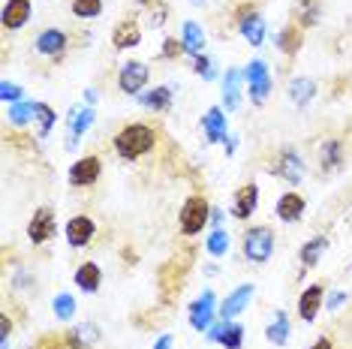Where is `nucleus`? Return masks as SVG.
<instances>
[{
  "label": "nucleus",
  "instance_id": "obj_1",
  "mask_svg": "<svg viewBox=\"0 0 352 349\" xmlns=\"http://www.w3.org/2000/svg\"><path fill=\"white\" fill-rule=\"evenodd\" d=\"M154 142H157V136L148 124H130L115 136V150L124 160H139L142 154L154 150Z\"/></svg>",
  "mask_w": 352,
  "mask_h": 349
},
{
  "label": "nucleus",
  "instance_id": "obj_2",
  "mask_svg": "<svg viewBox=\"0 0 352 349\" xmlns=\"http://www.w3.org/2000/svg\"><path fill=\"white\" fill-rule=\"evenodd\" d=\"M208 220H211V205H208L202 196H190V199L184 202L181 217H178L181 232L184 235H199L205 229Z\"/></svg>",
  "mask_w": 352,
  "mask_h": 349
},
{
  "label": "nucleus",
  "instance_id": "obj_3",
  "mask_svg": "<svg viewBox=\"0 0 352 349\" xmlns=\"http://www.w3.org/2000/svg\"><path fill=\"white\" fill-rule=\"evenodd\" d=\"M274 253V232L265 226H253L244 235V256L250 262H268Z\"/></svg>",
  "mask_w": 352,
  "mask_h": 349
},
{
  "label": "nucleus",
  "instance_id": "obj_4",
  "mask_svg": "<svg viewBox=\"0 0 352 349\" xmlns=\"http://www.w3.org/2000/svg\"><path fill=\"white\" fill-rule=\"evenodd\" d=\"M244 78L250 82V97L256 106H262L271 91V78H268V67L262 60H250V67L244 69Z\"/></svg>",
  "mask_w": 352,
  "mask_h": 349
},
{
  "label": "nucleus",
  "instance_id": "obj_5",
  "mask_svg": "<svg viewBox=\"0 0 352 349\" xmlns=\"http://www.w3.org/2000/svg\"><path fill=\"white\" fill-rule=\"evenodd\" d=\"M118 82H121V91L124 93H142V87L148 85V67H145V63H139V60L124 63Z\"/></svg>",
  "mask_w": 352,
  "mask_h": 349
},
{
  "label": "nucleus",
  "instance_id": "obj_6",
  "mask_svg": "<svg viewBox=\"0 0 352 349\" xmlns=\"http://www.w3.org/2000/svg\"><path fill=\"white\" fill-rule=\"evenodd\" d=\"M100 172H102L100 157H85V160H78L73 169H69V184L73 187H91L94 181L100 178Z\"/></svg>",
  "mask_w": 352,
  "mask_h": 349
},
{
  "label": "nucleus",
  "instance_id": "obj_7",
  "mask_svg": "<svg viewBox=\"0 0 352 349\" xmlns=\"http://www.w3.org/2000/svg\"><path fill=\"white\" fill-rule=\"evenodd\" d=\"M52 235H54V214L52 208H39L28 223V238L34 244H45Z\"/></svg>",
  "mask_w": 352,
  "mask_h": 349
},
{
  "label": "nucleus",
  "instance_id": "obj_8",
  "mask_svg": "<svg viewBox=\"0 0 352 349\" xmlns=\"http://www.w3.org/2000/svg\"><path fill=\"white\" fill-rule=\"evenodd\" d=\"M214 319V292H202V298H196L190 304V325L196 331H205Z\"/></svg>",
  "mask_w": 352,
  "mask_h": 349
},
{
  "label": "nucleus",
  "instance_id": "obj_9",
  "mask_svg": "<svg viewBox=\"0 0 352 349\" xmlns=\"http://www.w3.org/2000/svg\"><path fill=\"white\" fill-rule=\"evenodd\" d=\"M211 340H217L226 349H241V340H244V328L232 319H220L217 325L211 328Z\"/></svg>",
  "mask_w": 352,
  "mask_h": 349
},
{
  "label": "nucleus",
  "instance_id": "obj_10",
  "mask_svg": "<svg viewBox=\"0 0 352 349\" xmlns=\"http://www.w3.org/2000/svg\"><path fill=\"white\" fill-rule=\"evenodd\" d=\"M256 205H259V190H256V184H244L241 190H235L232 214H235L238 220H247V217H253Z\"/></svg>",
  "mask_w": 352,
  "mask_h": 349
},
{
  "label": "nucleus",
  "instance_id": "obj_11",
  "mask_svg": "<svg viewBox=\"0 0 352 349\" xmlns=\"http://www.w3.org/2000/svg\"><path fill=\"white\" fill-rule=\"evenodd\" d=\"M274 172L280 174V178L289 181V184H298V181L304 178V163H301V157L295 154V148H286L283 154H280Z\"/></svg>",
  "mask_w": 352,
  "mask_h": 349
},
{
  "label": "nucleus",
  "instance_id": "obj_12",
  "mask_svg": "<svg viewBox=\"0 0 352 349\" xmlns=\"http://www.w3.org/2000/svg\"><path fill=\"white\" fill-rule=\"evenodd\" d=\"M28 19H30V0H6V6H3V27H10V30H19V27H25L28 25Z\"/></svg>",
  "mask_w": 352,
  "mask_h": 349
},
{
  "label": "nucleus",
  "instance_id": "obj_13",
  "mask_svg": "<svg viewBox=\"0 0 352 349\" xmlns=\"http://www.w3.org/2000/svg\"><path fill=\"white\" fill-rule=\"evenodd\" d=\"M94 238V220L85 217V214H78L67 223V241L73 244V247H85L87 241Z\"/></svg>",
  "mask_w": 352,
  "mask_h": 349
},
{
  "label": "nucleus",
  "instance_id": "obj_14",
  "mask_svg": "<svg viewBox=\"0 0 352 349\" xmlns=\"http://www.w3.org/2000/svg\"><path fill=\"white\" fill-rule=\"evenodd\" d=\"M111 43H115V49H135V45L142 43L139 21H133V19L121 21V25L115 27V34H111Z\"/></svg>",
  "mask_w": 352,
  "mask_h": 349
},
{
  "label": "nucleus",
  "instance_id": "obj_15",
  "mask_svg": "<svg viewBox=\"0 0 352 349\" xmlns=\"http://www.w3.org/2000/svg\"><path fill=\"white\" fill-rule=\"evenodd\" d=\"M97 340H100V328L94 322L73 325V328H69V335H67V344L73 349H91Z\"/></svg>",
  "mask_w": 352,
  "mask_h": 349
},
{
  "label": "nucleus",
  "instance_id": "obj_16",
  "mask_svg": "<svg viewBox=\"0 0 352 349\" xmlns=\"http://www.w3.org/2000/svg\"><path fill=\"white\" fill-rule=\"evenodd\" d=\"M304 196L298 193H283L277 199V217L280 220H286V223H295V220H301V214H304Z\"/></svg>",
  "mask_w": 352,
  "mask_h": 349
},
{
  "label": "nucleus",
  "instance_id": "obj_17",
  "mask_svg": "<svg viewBox=\"0 0 352 349\" xmlns=\"http://www.w3.org/2000/svg\"><path fill=\"white\" fill-rule=\"evenodd\" d=\"M319 307H322V286H319V283H314V286H307V289L301 292V301H298L301 319L314 322L316 313H319Z\"/></svg>",
  "mask_w": 352,
  "mask_h": 349
},
{
  "label": "nucleus",
  "instance_id": "obj_18",
  "mask_svg": "<svg viewBox=\"0 0 352 349\" xmlns=\"http://www.w3.org/2000/svg\"><path fill=\"white\" fill-rule=\"evenodd\" d=\"M36 49L43 52V54H52V58H58V54H63V49H67V34L58 27H52V30H43L36 39Z\"/></svg>",
  "mask_w": 352,
  "mask_h": 349
},
{
  "label": "nucleus",
  "instance_id": "obj_19",
  "mask_svg": "<svg viewBox=\"0 0 352 349\" xmlns=\"http://www.w3.org/2000/svg\"><path fill=\"white\" fill-rule=\"evenodd\" d=\"M250 295H253V283H244V286H238V289L226 298V304H223V319H235V316L247 307Z\"/></svg>",
  "mask_w": 352,
  "mask_h": 349
},
{
  "label": "nucleus",
  "instance_id": "obj_20",
  "mask_svg": "<svg viewBox=\"0 0 352 349\" xmlns=\"http://www.w3.org/2000/svg\"><path fill=\"white\" fill-rule=\"evenodd\" d=\"M241 34L247 36V43L250 45H262V39H265V21H262L259 12H247L241 19Z\"/></svg>",
  "mask_w": 352,
  "mask_h": 349
},
{
  "label": "nucleus",
  "instance_id": "obj_21",
  "mask_svg": "<svg viewBox=\"0 0 352 349\" xmlns=\"http://www.w3.org/2000/svg\"><path fill=\"white\" fill-rule=\"evenodd\" d=\"M265 337L274 346H283L286 344V337H289V316H286V311H274V319L268 322Z\"/></svg>",
  "mask_w": 352,
  "mask_h": 349
},
{
  "label": "nucleus",
  "instance_id": "obj_22",
  "mask_svg": "<svg viewBox=\"0 0 352 349\" xmlns=\"http://www.w3.org/2000/svg\"><path fill=\"white\" fill-rule=\"evenodd\" d=\"M202 126H205L208 142H223L226 139V117H223L220 109H211V112L202 117Z\"/></svg>",
  "mask_w": 352,
  "mask_h": 349
},
{
  "label": "nucleus",
  "instance_id": "obj_23",
  "mask_svg": "<svg viewBox=\"0 0 352 349\" xmlns=\"http://www.w3.org/2000/svg\"><path fill=\"white\" fill-rule=\"evenodd\" d=\"M100 280H102V271H100V265H94V262H85V265L76 271V283H78V289H85V292H97Z\"/></svg>",
  "mask_w": 352,
  "mask_h": 349
},
{
  "label": "nucleus",
  "instance_id": "obj_24",
  "mask_svg": "<svg viewBox=\"0 0 352 349\" xmlns=\"http://www.w3.org/2000/svg\"><path fill=\"white\" fill-rule=\"evenodd\" d=\"M181 43H184V49H187L190 54H199V52L205 49L202 27H199L196 21H184V27H181Z\"/></svg>",
  "mask_w": 352,
  "mask_h": 349
},
{
  "label": "nucleus",
  "instance_id": "obj_25",
  "mask_svg": "<svg viewBox=\"0 0 352 349\" xmlns=\"http://www.w3.org/2000/svg\"><path fill=\"white\" fill-rule=\"evenodd\" d=\"M223 97H226L229 109H238V102H241V73L238 69H229L223 78Z\"/></svg>",
  "mask_w": 352,
  "mask_h": 349
},
{
  "label": "nucleus",
  "instance_id": "obj_26",
  "mask_svg": "<svg viewBox=\"0 0 352 349\" xmlns=\"http://www.w3.org/2000/svg\"><path fill=\"white\" fill-rule=\"evenodd\" d=\"M314 93H316V85L310 82V78H295L289 85V97L295 106H307V102L314 100Z\"/></svg>",
  "mask_w": 352,
  "mask_h": 349
},
{
  "label": "nucleus",
  "instance_id": "obj_27",
  "mask_svg": "<svg viewBox=\"0 0 352 349\" xmlns=\"http://www.w3.org/2000/svg\"><path fill=\"white\" fill-rule=\"evenodd\" d=\"M325 247H328V238H322V235L310 238V241L301 247V262H304V265H316L319 256L325 253Z\"/></svg>",
  "mask_w": 352,
  "mask_h": 349
},
{
  "label": "nucleus",
  "instance_id": "obj_28",
  "mask_svg": "<svg viewBox=\"0 0 352 349\" xmlns=\"http://www.w3.org/2000/svg\"><path fill=\"white\" fill-rule=\"evenodd\" d=\"M142 102H145L148 109H154V112H160V109H169L172 91H169V87H154V91L142 93Z\"/></svg>",
  "mask_w": 352,
  "mask_h": 349
},
{
  "label": "nucleus",
  "instance_id": "obj_29",
  "mask_svg": "<svg viewBox=\"0 0 352 349\" xmlns=\"http://www.w3.org/2000/svg\"><path fill=\"white\" fill-rule=\"evenodd\" d=\"M30 115H36V102H12V109H10V121L15 126H25L30 121Z\"/></svg>",
  "mask_w": 352,
  "mask_h": 349
},
{
  "label": "nucleus",
  "instance_id": "obj_30",
  "mask_svg": "<svg viewBox=\"0 0 352 349\" xmlns=\"http://www.w3.org/2000/svg\"><path fill=\"white\" fill-rule=\"evenodd\" d=\"M76 313V298L67 295V292H60V295H54V316L58 319H73Z\"/></svg>",
  "mask_w": 352,
  "mask_h": 349
},
{
  "label": "nucleus",
  "instance_id": "obj_31",
  "mask_svg": "<svg viewBox=\"0 0 352 349\" xmlns=\"http://www.w3.org/2000/svg\"><path fill=\"white\" fill-rule=\"evenodd\" d=\"M73 12L78 19H94L102 12V0H73Z\"/></svg>",
  "mask_w": 352,
  "mask_h": 349
},
{
  "label": "nucleus",
  "instance_id": "obj_32",
  "mask_svg": "<svg viewBox=\"0 0 352 349\" xmlns=\"http://www.w3.org/2000/svg\"><path fill=\"white\" fill-rule=\"evenodd\" d=\"M208 253H211V256H223V253L229 250V235L223 232V229H214V235L208 238Z\"/></svg>",
  "mask_w": 352,
  "mask_h": 349
},
{
  "label": "nucleus",
  "instance_id": "obj_33",
  "mask_svg": "<svg viewBox=\"0 0 352 349\" xmlns=\"http://www.w3.org/2000/svg\"><path fill=\"white\" fill-rule=\"evenodd\" d=\"M334 166H340V142H325L322 145V169L331 172Z\"/></svg>",
  "mask_w": 352,
  "mask_h": 349
},
{
  "label": "nucleus",
  "instance_id": "obj_34",
  "mask_svg": "<svg viewBox=\"0 0 352 349\" xmlns=\"http://www.w3.org/2000/svg\"><path fill=\"white\" fill-rule=\"evenodd\" d=\"M280 49H283L286 54H292V52H298V45H301V30L298 27H286L283 34H280Z\"/></svg>",
  "mask_w": 352,
  "mask_h": 349
},
{
  "label": "nucleus",
  "instance_id": "obj_35",
  "mask_svg": "<svg viewBox=\"0 0 352 349\" xmlns=\"http://www.w3.org/2000/svg\"><path fill=\"white\" fill-rule=\"evenodd\" d=\"M91 124H94V109H85V112H78L76 121H73V136H69V145H76V139L82 136V133H85Z\"/></svg>",
  "mask_w": 352,
  "mask_h": 349
},
{
  "label": "nucleus",
  "instance_id": "obj_36",
  "mask_svg": "<svg viewBox=\"0 0 352 349\" xmlns=\"http://www.w3.org/2000/svg\"><path fill=\"white\" fill-rule=\"evenodd\" d=\"M36 117H39V124H43V136H49V130L54 126V112L49 106H43V102H36Z\"/></svg>",
  "mask_w": 352,
  "mask_h": 349
},
{
  "label": "nucleus",
  "instance_id": "obj_37",
  "mask_svg": "<svg viewBox=\"0 0 352 349\" xmlns=\"http://www.w3.org/2000/svg\"><path fill=\"white\" fill-rule=\"evenodd\" d=\"M196 73L202 78H214V76H217V73H214V67H211V60H208L205 54H196Z\"/></svg>",
  "mask_w": 352,
  "mask_h": 349
},
{
  "label": "nucleus",
  "instance_id": "obj_38",
  "mask_svg": "<svg viewBox=\"0 0 352 349\" xmlns=\"http://www.w3.org/2000/svg\"><path fill=\"white\" fill-rule=\"evenodd\" d=\"M0 97H3L6 102H19L21 100V91L15 85H10V82H3V87H0Z\"/></svg>",
  "mask_w": 352,
  "mask_h": 349
},
{
  "label": "nucleus",
  "instance_id": "obj_39",
  "mask_svg": "<svg viewBox=\"0 0 352 349\" xmlns=\"http://www.w3.org/2000/svg\"><path fill=\"white\" fill-rule=\"evenodd\" d=\"M10 344V316H0V349Z\"/></svg>",
  "mask_w": 352,
  "mask_h": 349
},
{
  "label": "nucleus",
  "instance_id": "obj_40",
  "mask_svg": "<svg viewBox=\"0 0 352 349\" xmlns=\"http://www.w3.org/2000/svg\"><path fill=\"white\" fill-rule=\"evenodd\" d=\"M184 49V43H175V39H166L163 43V52H166V58H178V52Z\"/></svg>",
  "mask_w": 352,
  "mask_h": 349
},
{
  "label": "nucleus",
  "instance_id": "obj_41",
  "mask_svg": "<svg viewBox=\"0 0 352 349\" xmlns=\"http://www.w3.org/2000/svg\"><path fill=\"white\" fill-rule=\"evenodd\" d=\"M343 301H346V292H338V295H331V298H328V311H338V307L343 304Z\"/></svg>",
  "mask_w": 352,
  "mask_h": 349
},
{
  "label": "nucleus",
  "instance_id": "obj_42",
  "mask_svg": "<svg viewBox=\"0 0 352 349\" xmlns=\"http://www.w3.org/2000/svg\"><path fill=\"white\" fill-rule=\"evenodd\" d=\"M310 349H334V346H331V340H328V337H319V340H316V344L310 346Z\"/></svg>",
  "mask_w": 352,
  "mask_h": 349
},
{
  "label": "nucleus",
  "instance_id": "obj_43",
  "mask_svg": "<svg viewBox=\"0 0 352 349\" xmlns=\"http://www.w3.org/2000/svg\"><path fill=\"white\" fill-rule=\"evenodd\" d=\"M154 349H172V337H169V335H166V337H160Z\"/></svg>",
  "mask_w": 352,
  "mask_h": 349
},
{
  "label": "nucleus",
  "instance_id": "obj_44",
  "mask_svg": "<svg viewBox=\"0 0 352 349\" xmlns=\"http://www.w3.org/2000/svg\"><path fill=\"white\" fill-rule=\"evenodd\" d=\"M211 217H214V226H220V220H223V211H220V208H214V211H211Z\"/></svg>",
  "mask_w": 352,
  "mask_h": 349
},
{
  "label": "nucleus",
  "instance_id": "obj_45",
  "mask_svg": "<svg viewBox=\"0 0 352 349\" xmlns=\"http://www.w3.org/2000/svg\"><path fill=\"white\" fill-rule=\"evenodd\" d=\"M43 349H67V346H63V344H45Z\"/></svg>",
  "mask_w": 352,
  "mask_h": 349
},
{
  "label": "nucleus",
  "instance_id": "obj_46",
  "mask_svg": "<svg viewBox=\"0 0 352 349\" xmlns=\"http://www.w3.org/2000/svg\"><path fill=\"white\" fill-rule=\"evenodd\" d=\"M142 3H148V0H142Z\"/></svg>",
  "mask_w": 352,
  "mask_h": 349
}]
</instances>
